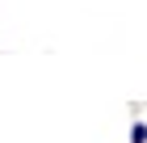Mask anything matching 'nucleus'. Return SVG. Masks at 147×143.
Here are the masks:
<instances>
[{"mask_svg":"<svg viewBox=\"0 0 147 143\" xmlns=\"http://www.w3.org/2000/svg\"><path fill=\"white\" fill-rule=\"evenodd\" d=\"M130 143H147V122H135L130 126Z\"/></svg>","mask_w":147,"mask_h":143,"instance_id":"1","label":"nucleus"}]
</instances>
